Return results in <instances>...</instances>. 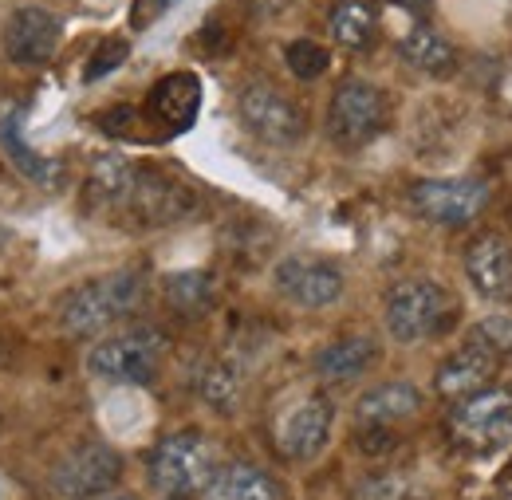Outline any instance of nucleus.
Returning <instances> with one entry per match:
<instances>
[{"label": "nucleus", "instance_id": "nucleus-23", "mask_svg": "<svg viewBox=\"0 0 512 500\" xmlns=\"http://www.w3.org/2000/svg\"><path fill=\"white\" fill-rule=\"evenodd\" d=\"M162 300L166 308L186 319L205 315L217 304V280L205 268H182V272H166L162 276Z\"/></svg>", "mask_w": 512, "mask_h": 500}, {"label": "nucleus", "instance_id": "nucleus-16", "mask_svg": "<svg viewBox=\"0 0 512 500\" xmlns=\"http://www.w3.org/2000/svg\"><path fill=\"white\" fill-rule=\"evenodd\" d=\"M497 363L501 359L493 351H485L481 343H465V347H457L446 363L438 367L434 390L442 398H449V402H461V398H469V394H477V390H485L493 382Z\"/></svg>", "mask_w": 512, "mask_h": 500}, {"label": "nucleus", "instance_id": "nucleus-30", "mask_svg": "<svg viewBox=\"0 0 512 500\" xmlns=\"http://www.w3.org/2000/svg\"><path fill=\"white\" fill-rule=\"evenodd\" d=\"M170 8H174V0H134V4H130V28H134V32H146V28L158 24Z\"/></svg>", "mask_w": 512, "mask_h": 500}, {"label": "nucleus", "instance_id": "nucleus-9", "mask_svg": "<svg viewBox=\"0 0 512 500\" xmlns=\"http://www.w3.org/2000/svg\"><path fill=\"white\" fill-rule=\"evenodd\" d=\"M123 481V457L107 441H79L71 445L52 469V489L64 500L107 497Z\"/></svg>", "mask_w": 512, "mask_h": 500}, {"label": "nucleus", "instance_id": "nucleus-22", "mask_svg": "<svg viewBox=\"0 0 512 500\" xmlns=\"http://www.w3.org/2000/svg\"><path fill=\"white\" fill-rule=\"evenodd\" d=\"M197 398L209 406V410H217V414H237L241 410V398H245V367L237 363V359H229V355H217V359H209L201 371H197Z\"/></svg>", "mask_w": 512, "mask_h": 500}, {"label": "nucleus", "instance_id": "nucleus-21", "mask_svg": "<svg viewBox=\"0 0 512 500\" xmlns=\"http://www.w3.org/2000/svg\"><path fill=\"white\" fill-rule=\"evenodd\" d=\"M205 500H284V489L268 469H260L253 461H229V465H217Z\"/></svg>", "mask_w": 512, "mask_h": 500}, {"label": "nucleus", "instance_id": "nucleus-2", "mask_svg": "<svg viewBox=\"0 0 512 500\" xmlns=\"http://www.w3.org/2000/svg\"><path fill=\"white\" fill-rule=\"evenodd\" d=\"M453 319H457V300L430 276L398 280L386 292V335L394 343H402V347H418V343H430V339L446 335L449 327H453Z\"/></svg>", "mask_w": 512, "mask_h": 500}, {"label": "nucleus", "instance_id": "nucleus-33", "mask_svg": "<svg viewBox=\"0 0 512 500\" xmlns=\"http://www.w3.org/2000/svg\"><path fill=\"white\" fill-rule=\"evenodd\" d=\"M394 4H402L406 12H418V16H422V12H426V8L434 4V0H394Z\"/></svg>", "mask_w": 512, "mask_h": 500}, {"label": "nucleus", "instance_id": "nucleus-31", "mask_svg": "<svg viewBox=\"0 0 512 500\" xmlns=\"http://www.w3.org/2000/svg\"><path fill=\"white\" fill-rule=\"evenodd\" d=\"M355 445L371 457H379L386 449H394V430H379V426H359L355 430Z\"/></svg>", "mask_w": 512, "mask_h": 500}, {"label": "nucleus", "instance_id": "nucleus-6", "mask_svg": "<svg viewBox=\"0 0 512 500\" xmlns=\"http://www.w3.org/2000/svg\"><path fill=\"white\" fill-rule=\"evenodd\" d=\"M410 209L438 229H461L473 225L485 205H489V186L473 174H457V178H422L410 186Z\"/></svg>", "mask_w": 512, "mask_h": 500}, {"label": "nucleus", "instance_id": "nucleus-8", "mask_svg": "<svg viewBox=\"0 0 512 500\" xmlns=\"http://www.w3.org/2000/svg\"><path fill=\"white\" fill-rule=\"evenodd\" d=\"M237 115H241L245 130L260 142H268V146H296L304 138V130H308L304 107L296 99H288L268 79H253V83L241 87Z\"/></svg>", "mask_w": 512, "mask_h": 500}, {"label": "nucleus", "instance_id": "nucleus-27", "mask_svg": "<svg viewBox=\"0 0 512 500\" xmlns=\"http://www.w3.org/2000/svg\"><path fill=\"white\" fill-rule=\"evenodd\" d=\"M469 343H481V347L493 351L497 359L512 355V315H505V312L485 315V319L469 331Z\"/></svg>", "mask_w": 512, "mask_h": 500}, {"label": "nucleus", "instance_id": "nucleus-18", "mask_svg": "<svg viewBox=\"0 0 512 500\" xmlns=\"http://www.w3.org/2000/svg\"><path fill=\"white\" fill-rule=\"evenodd\" d=\"M422 414V390L414 382H379L355 402V426L394 430Z\"/></svg>", "mask_w": 512, "mask_h": 500}, {"label": "nucleus", "instance_id": "nucleus-26", "mask_svg": "<svg viewBox=\"0 0 512 500\" xmlns=\"http://www.w3.org/2000/svg\"><path fill=\"white\" fill-rule=\"evenodd\" d=\"M284 60H288V71L296 75V79H304V83H312V79H320L323 71H327V48L316 44V40H292L288 48H284Z\"/></svg>", "mask_w": 512, "mask_h": 500}, {"label": "nucleus", "instance_id": "nucleus-35", "mask_svg": "<svg viewBox=\"0 0 512 500\" xmlns=\"http://www.w3.org/2000/svg\"><path fill=\"white\" fill-rule=\"evenodd\" d=\"M166 500H182V497H166Z\"/></svg>", "mask_w": 512, "mask_h": 500}, {"label": "nucleus", "instance_id": "nucleus-1", "mask_svg": "<svg viewBox=\"0 0 512 500\" xmlns=\"http://www.w3.org/2000/svg\"><path fill=\"white\" fill-rule=\"evenodd\" d=\"M142 300H146V276L134 268H119V272L95 276V280L64 292L56 319L67 335L87 339V335H103L119 319L134 315L142 308Z\"/></svg>", "mask_w": 512, "mask_h": 500}, {"label": "nucleus", "instance_id": "nucleus-20", "mask_svg": "<svg viewBox=\"0 0 512 500\" xmlns=\"http://www.w3.org/2000/svg\"><path fill=\"white\" fill-rule=\"evenodd\" d=\"M375 363H379V343L371 335H347V339H335L323 347L312 371L320 382L339 386V382H355L359 375H367Z\"/></svg>", "mask_w": 512, "mask_h": 500}, {"label": "nucleus", "instance_id": "nucleus-12", "mask_svg": "<svg viewBox=\"0 0 512 500\" xmlns=\"http://www.w3.org/2000/svg\"><path fill=\"white\" fill-rule=\"evenodd\" d=\"M60 40H64L60 16L28 4V8H16L4 28V56L20 67H40V63H52V56L60 52Z\"/></svg>", "mask_w": 512, "mask_h": 500}, {"label": "nucleus", "instance_id": "nucleus-13", "mask_svg": "<svg viewBox=\"0 0 512 500\" xmlns=\"http://www.w3.org/2000/svg\"><path fill=\"white\" fill-rule=\"evenodd\" d=\"M331 422H335V406L323 394H312V398L296 402L280 418V426H276V449H280V457H288V461H312L323 445H327V438H331Z\"/></svg>", "mask_w": 512, "mask_h": 500}, {"label": "nucleus", "instance_id": "nucleus-14", "mask_svg": "<svg viewBox=\"0 0 512 500\" xmlns=\"http://www.w3.org/2000/svg\"><path fill=\"white\" fill-rule=\"evenodd\" d=\"M465 276L489 304L512 300V245L501 233H481L465 249Z\"/></svg>", "mask_w": 512, "mask_h": 500}, {"label": "nucleus", "instance_id": "nucleus-10", "mask_svg": "<svg viewBox=\"0 0 512 500\" xmlns=\"http://www.w3.org/2000/svg\"><path fill=\"white\" fill-rule=\"evenodd\" d=\"M449 434L465 449H497L512 438V386H485L449 410Z\"/></svg>", "mask_w": 512, "mask_h": 500}, {"label": "nucleus", "instance_id": "nucleus-24", "mask_svg": "<svg viewBox=\"0 0 512 500\" xmlns=\"http://www.w3.org/2000/svg\"><path fill=\"white\" fill-rule=\"evenodd\" d=\"M398 56L410 63L414 71H422V75H438V79L457 67L453 44H449L442 32H434L430 24H414V28L398 40Z\"/></svg>", "mask_w": 512, "mask_h": 500}, {"label": "nucleus", "instance_id": "nucleus-17", "mask_svg": "<svg viewBox=\"0 0 512 500\" xmlns=\"http://www.w3.org/2000/svg\"><path fill=\"white\" fill-rule=\"evenodd\" d=\"M134 186V162L123 154H95L83 178V209L87 213H123Z\"/></svg>", "mask_w": 512, "mask_h": 500}, {"label": "nucleus", "instance_id": "nucleus-3", "mask_svg": "<svg viewBox=\"0 0 512 500\" xmlns=\"http://www.w3.org/2000/svg\"><path fill=\"white\" fill-rule=\"evenodd\" d=\"M170 351V335L154 323H130L115 335H103L87 351V371L119 386H150Z\"/></svg>", "mask_w": 512, "mask_h": 500}, {"label": "nucleus", "instance_id": "nucleus-11", "mask_svg": "<svg viewBox=\"0 0 512 500\" xmlns=\"http://www.w3.org/2000/svg\"><path fill=\"white\" fill-rule=\"evenodd\" d=\"M272 284L276 292L304 308V312H320V308H331L339 296H343V272L339 264L323 260V256H284L276 268H272Z\"/></svg>", "mask_w": 512, "mask_h": 500}, {"label": "nucleus", "instance_id": "nucleus-19", "mask_svg": "<svg viewBox=\"0 0 512 500\" xmlns=\"http://www.w3.org/2000/svg\"><path fill=\"white\" fill-rule=\"evenodd\" d=\"M0 150L8 154V162H12L28 182L48 186V189L60 186V178H64L60 158H48V154H40V150L28 146V138H24V111H20V107H12V111L0 115Z\"/></svg>", "mask_w": 512, "mask_h": 500}, {"label": "nucleus", "instance_id": "nucleus-32", "mask_svg": "<svg viewBox=\"0 0 512 500\" xmlns=\"http://www.w3.org/2000/svg\"><path fill=\"white\" fill-rule=\"evenodd\" d=\"M402 497H406V481H398V477H375L363 489V500H402Z\"/></svg>", "mask_w": 512, "mask_h": 500}, {"label": "nucleus", "instance_id": "nucleus-15", "mask_svg": "<svg viewBox=\"0 0 512 500\" xmlns=\"http://www.w3.org/2000/svg\"><path fill=\"white\" fill-rule=\"evenodd\" d=\"M201 111V79L193 71H170L150 87L146 119L162 126V134H182L197 123Z\"/></svg>", "mask_w": 512, "mask_h": 500}, {"label": "nucleus", "instance_id": "nucleus-4", "mask_svg": "<svg viewBox=\"0 0 512 500\" xmlns=\"http://www.w3.org/2000/svg\"><path fill=\"white\" fill-rule=\"evenodd\" d=\"M213 473H217V453L197 430L166 434L150 449L146 461V477L162 497H197L209 489Z\"/></svg>", "mask_w": 512, "mask_h": 500}, {"label": "nucleus", "instance_id": "nucleus-34", "mask_svg": "<svg viewBox=\"0 0 512 500\" xmlns=\"http://www.w3.org/2000/svg\"><path fill=\"white\" fill-rule=\"evenodd\" d=\"M111 500H134V497H111Z\"/></svg>", "mask_w": 512, "mask_h": 500}, {"label": "nucleus", "instance_id": "nucleus-28", "mask_svg": "<svg viewBox=\"0 0 512 500\" xmlns=\"http://www.w3.org/2000/svg\"><path fill=\"white\" fill-rule=\"evenodd\" d=\"M127 56H130L127 40H119V36H107V40L95 48V56L87 60V67H83V79H87V83H99V79H107L111 71H119V67L127 63Z\"/></svg>", "mask_w": 512, "mask_h": 500}, {"label": "nucleus", "instance_id": "nucleus-7", "mask_svg": "<svg viewBox=\"0 0 512 500\" xmlns=\"http://www.w3.org/2000/svg\"><path fill=\"white\" fill-rule=\"evenodd\" d=\"M386 126V95L371 79H343L327 103V134L331 142L359 150L367 142H375Z\"/></svg>", "mask_w": 512, "mask_h": 500}, {"label": "nucleus", "instance_id": "nucleus-25", "mask_svg": "<svg viewBox=\"0 0 512 500\" xmlns=\"http://www.w3.org/2000/svg\"><path fill=\"white\" fill-rule=\"evenodd\" d=\"M331 36L339 48H351V52H363L375 44V32H379V12L371 0H339L331 8V20H327Z\"/></svg>", "mask_w": 512, "mask_h": 500}, {"label": "nucleus", "instance_id": "nucleus-29", "mask_svg": "<svg viewBox=\"0 0 512 500\" xmlns=\"http://www.w3.org/2000/svg\"><path fill=\"white\" fill-rule=\"evenodd\" d=\"M142 111L138 107H111V111H103L99 115V130L103 134H111V138H123V142H134V138H142Z\"/></svg>", "mask_w": 512, "mask_h": 500}, {"label": "nucleus", "instance_id": "nucleus-5", "mask_svg": "<svg viewBox=\"0 0 512 500\" xmlns=\"http://www.w3.org/2000/svg\"><path fill=\"white\" fill-rule=\"evenodd\" d=\"M193 209H197V193L190 182H182L162 166H134V186L123 205V217H130V225L166 229L186 221Z\"/></svg>", "mask_w": 512, "mask_h": 500}]
</instances>
